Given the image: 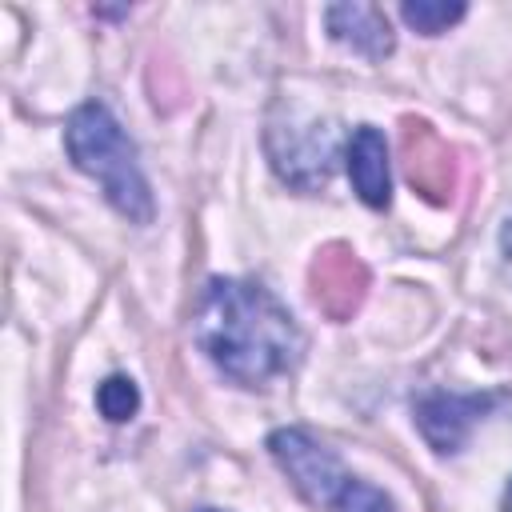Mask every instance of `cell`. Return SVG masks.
Instances as JSON below:
<instances>
[{
  "instance_id": "9c48e42d",
  "label": "cell",
  "mask_w": 512,
  "mask_h": 512,
  "mask_svg": "<svg viewBox=\"0 0 512 512\" xmlns=\"http://www.w3.org/2000/svg\"><path fill=\"white\" fill-rule=\"evenodd\" d=\"M404 156H408V180L424 192V196H432V200H440V196H448L452 192V152L440 144V136L428 128V124H404Z\"/></svg>"
},
{
  "instance_id": "ba28073f",
  "label": "cell",
  "mask_w": 512,
  "mask_h": 512,
  "mask_svg": "<svg viewBox=\"0 0 512 512\" xmlns=\"http://www.w3.org/2000/svg\"><path fill=\"white\" fill-rule=\"evenodd\" d=\"M324 20L340 44H348L352 52H360L368 60H384L396 44L392 24H388L384 8H376V4H332L324 12Z\"/></svg>"
},
{
  "instance_id": "7c38bea8",
  "label": "cell",
  "mask_w": 512,
  "mask_h": 512,
  "mask_svg": "<svg viewBox=\"0 0 512 512\" xmlns=\"http://www.w3.org/2000/svg\"><path fill=\"white\" fill-rule=\"evenodd\" d=\"M500 248H504V260H508V272H512V216H508V224H504V232H500Z\"/></svg>"
},
{
  "instance_id": "3957f363",
  "label": "cell",
  "mask_w": 512,
  "mask_h": 512,
  "mask_svg": "<svg viewBox=\"0 0 512 512\" xmlns=\"http://www.w3.org/2000/svg\"><path fill=\"white\" fill-rule=\"evenodd\" d=\"M272 460L284 468L292 488L316 508V512H396L392 500L348 472L332 448H324L312 432L304 428H280L268 436Z\"/></svg>"
},
{
  "instance_id": "52a82bcc",
  "label": "cell",
  "mask_w": 512,
  "mask_h": 512,
  "mask_svg": "<svg viewBox=\"0 0 512 512\" xmlns=\"http://www.w3.org/2000/svg\"><path fill=\"white\" fill-rule=\"evenodd\" d=\"M344 160H348V176H352L356 196L368 208H388L392 180H388V144H384V136L372 124L356 128L348 148H344Z\"/></svg>"
},
{
  "instance_id": "7a4b0ae2",
  "label": "cell",
  "mask_w": 512,
  "mask_h": 512,
  "mask_svg": "<svg viewBox=\"0 0 512 512\" xmlns=\"http://www.w3.org/2000/svg\"><path fill=\"white\" fill-rule=\"evenodd\" d=\"M64 144H68L72 164L100 184L104 200L124 220H132V224H148L152 220L156 204H152V188H148V180L140 172L136 144L128 140L120 120L104 104H80L68 116Z\"/></svg>"
},
{
  "instance_id": "8fae6325",
  "label": "cell",
  "mask_w": 512,
  "mask_h": 512,
  "mask_svg": "<svg viewBox=\"0 0 512 512\" xmlns=\"http://www.w3.org/2000/svg\"><path fill=\"white\" fill-rule=\"evenodd\" d=\"M96 408L112 420V424H124L128 416H136L140 408V392L128 376H108L100 388H96Z\"/></svg>"
},
{
  "instance_id": "5bb4252c",
  "label": "cell",
  "mask_w": 512,
  "mask_h": 512,
  "mask_svg": "<svg viewBox=\"0 0 512 512\" xmlns=\"http://www.w3.org/2000/svg\"><path fill=\"white\" fill-rule=\"evenodd\" d=\"M200 512H220V508H200Z\"/></svg>"
},
{
  "instance_id": "277c9868",
  "label": "cell",
  "mask_w": 512,
  "mask_h": 512,
  "mask_svg": "<svg viewBox=\"0 0 512 512\" xmlns=\"http://www.w3.org/2000/svg\"><path fill=\"white\" fill-rule=\"evenodd\" d=\"M264 144H268V156H272V168L280 172V180H288L300 192L320 188L332 176L336 152H340V136L332 124L296 120V116H288L284 124L272 120Z\"/></svg>"
},
{
  "instance_id": "4fadbf2b",
  "label": "cell",
  "mask_w": 512,
  "mask_h": 512,
  "mask_svg": "<svg viewBox=\"0 0 512 512\" xmlns=\"http://www.w3.org/2000/svg\"><path fill=\"white\" fill-rule=\"evenodd\" d=\"M504 512H512V484H508V492H504Z\"/></svg>"
},
{
  "instance_id": "6da1fadb",
  "label": "cell",
  "mask_w": 512,
  "mask_h": 512,
  "mask_svg": "<svg viewBox=\"0 0 512 512\" xmlns=\"http://www.w3.org/2000/svg\"><path fill=\"white\" fill-rule=\"evenodd\" d=\"M192 340L240 388H264L304 360L300 324L252 280H208L192 308Z\"/></svg>"
},
{
  "instance_id": "8992f818",
  "label": "cell",
  "mask_w": 512,
  "mask_h": 512,
  "mask_svg": "<svg viewBox=\"0 0 512 512\" xmlns=\"http://www.w3.org/2000/svg\"><path fill=\"white\" fill-rule=\"evenodd\" d=\"M364 284H368V272L356 260V252L344 248V244L324 248L316 256V264H312V300L328 316H336V320H344L348 312H356V304L364 296Z\"/></svg>"
},
{
  "instance_id": "30bf717a",
  "label": "cell",
  "mask_w": 512,
  "mask_h": 512,
  "mask_svg": "<svg viewBox=\"0 0 512 512\" xmlns=\"http://www.w3.org/2000/svg\"><path fill=\"white\" fill-rule=\"evenodd\" d=\"M400 16L408 28L424 32V36H440L444 28H452L456 20H464V4H436V0H416V4H400Z\"/></svg>"
},
{
  "instance_id": "5b68a950",
  "label": "cell",
  "mask_w": 512,
  "mask_h": 512,
  "mask_svg": "<svg viewBox=\"0 0 512 512\" xmlns=\"http://www.w3.org/2000/svg\"><path fill=\"white\" fill-rule=\"evenodd\" d=\"M500 396H460V392H428L416 400V424L436 452H460L468 432L496 408Z\"/></svg>"
}]
</instances>
